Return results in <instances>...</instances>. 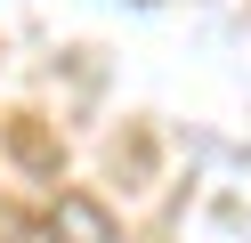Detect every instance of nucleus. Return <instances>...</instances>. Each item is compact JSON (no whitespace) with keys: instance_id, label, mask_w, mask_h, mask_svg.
<instances>
[{"instance_id":"1","label":"nucleus","mask_w":251,"mask_h":243,"mask_svg":"<svg viewBox=\"0 0 251 243\" xmlns=\"http://www.w3.org/2000/svg\"><path fill=\"white\" fill-rule=\"evenodd\" d=\"M49 235L57 243H122V219L98 203V194H57L49 203Z\"/></svg>"}]
</instances>
